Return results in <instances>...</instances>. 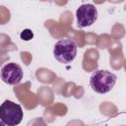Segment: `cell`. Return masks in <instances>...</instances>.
Listing matches in <instances>:
<instances>
[{
  "label": "cell",
  "mask_w": 126,
  "mask_h": 126,
  "mask_svg": "<svg viewBox=\"0 0 126 126\" xmlns=\"http://www.w3.org/2000/svg\"><path fill=\"white\" fill-rule=\"evenodd\" d=\"M76 18L80 29L91 27L97 19V9L93 4H83L76 11Z\"/></svg>",
  "instance_id": "cell-4"
},
{
  "label": "cell",
  "mask_w": 126,
  "mask_h": 126,
  "mask_svg": "<svg viewBox=\"0 0 126 126\" xmlns=\"http://www.w3.org/2000/svg\"><path fill=\"white\" fill-rule=\"evenodd\" d=\"M20 37H21L23 40L28 41V40H30V39H32V38L33 37V33H32V32L31 30L27 29V30H24V31L21 32Z\"/></svg>",
  "instance_id": "cell-6"
},
{
  "label": "cell",
  "mask_w": 126,
  "mask_h": 126,
  "mask_svg": "<svg viewBox=\"0 0 126 126\" xmlns=\"http://www.w3.org/2000/svg\"><path fill=\"white\" fill-rule=\"evenodd\" d=\"M1 79L8 85H18L23 79L22 67L14 62L4 65L1 69Z\"/></svg>",
  "instance_id": "cell-5"
},
{
  "label": "cell",
  "mask_w": 126,
  "mask_h": 126,
  "mask_svg": "<svg viewBox=\"0 0 126 126\" xmlns=\"http://www.w3.org/2000/svg\"><path fill=\"white\" fill-rule=\"evenodd\" d=\"M116 75L107 70H96L90 78V86L97 94H106L110 92L115 83Z\"/></svg>",
  "instance_id": "cell-1"
},
{
  "label": "cell",
  "mask_w": 126,
  "mask_h": 126,
  "mask_svg": "<svg viewBox=\"0 0 126 126\" xmlns=\"http://www.w3.org/2000/svg\"><path fill=\"white\" fill-rule=\"evenodd\" d=\"M23 109L20 104L6 99L0 105V120L8 126H16L23 120Z\"/></svg>",
  "instance_id": "cell-3"
},
{
  "label": "cell",
  "mask_w": 126,
  "mask_h": 126,
  "mask_svg": "<svg viewBox=\"0 0 126 126\" xmlns=\"http://www.w3.org/2000/svg\"><path fill=\"white\" fill-rule=\"evenodd\" d=\"M55 59L63 64L71 63L77 55V43L74 39L63 38L58 40L53 47Z\"/></svg>",
  "instance_id": "cell-2"
}]
</instances>
